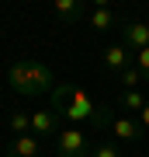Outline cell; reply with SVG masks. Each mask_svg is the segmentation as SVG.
I'll return each mask as SVG.
<instances>
[{"label": "cell", "instance_id": "cell-1", "mask_svg": "<svg viewBox=\"0 0 149 157\" xmlns=\"http://www.w3.org/2000/svg\"><path fill=\"white\" fill-rule=\"evenodd\" d=\"M7 80L17 94L24 98H35V94H52L55 91V77L52 70L38 59H14L11 70H7Z\"/></svg>", "mask_w": 149, "mask_h": 157}, {"label": "cell", "instance_id": "cell-10", "mask_svg": "<svg viewBox=\"0 0 149 157\" xmlns=\"http://www.w3.org/2000/svg\"><path fill=\"white\" fill-rule=\"evenodd\" d=\"M42 154V140L35 133H24V136H14L7 143V157H38Z\"/></svg>", "mask_w": 149, "mask_h": 157}, {"label": "cell", "instance_id": "cell-9", "mask_svg": "<svg viewBox=\"0 0 149 157\" xmlns=\"http://www.w3.org/2000/svg\"><path fill=\"white\" fill-rule=\"evenodd\" d=\"M31 133L38 136V140H49V136H59L62 126H59V112H35L31 115Z\"/></svg>", "mask_w": 149, "mask_h": 157}, {"label": "cell", "instance_id": "cell-8", "mask_svg": "<svg viewBox=\"0 0 149 157\" xmlns=\"http://www.w3.org/2000/svg\"><path fill=\"white\" fill-rule=\"evenodd\" d=\"M111 133H115L122 143H139V140L146 136V129L139 126V119H135V115H115V122H111Z\"/></svg>", "mask_w": 149, "mask_h": 157}, {"label": "cell", "instance_id": "cell-15", "mask_svg": "<svg viewBox=\"0 0 149 157\" xmlns=\"http://www.w3.org/2000/svg\"><path fill=\"white\" fill-rule=\"evenodd\" d=\"M135 67L142 70V77L149 80V45H146V49H139V52H135Z\"/></svg>", "mask_w": 149, "mask_h": 157}, {"label": "cell", "instance_id": "cell-16", "mask_svg": "<svg viewBox=\"0 0 149 157\" xmlns=\"http://www.w3.org/2000/svg\"><path fill=\"white\" fill-rule=\"evenodd\" d=\"M135 119H139V126H142V129H146V133H149V105H146V108H142V112H139Z\"/></svg>", "mask_w": 149, "mask_h": 157}, {"label": "cell", "instance_id": "cell-12", "mask_svg": "<svg viewBox=\"0 0 149 157\" xmlns=\"http://www.w3.org/2000/svg\"><path fill=\"white\" fill-rule=\"evenodd\" d=\"M118 84H122L125 91H139V87L146 84V77H142V70H139V67H128L122 77H118Z\"/></svg>", "mask_w": 149, "mask_h": 157}, {"label": "cell", "instance_id": "cell-11", "mask_svg": "<svg viewBox=\"0 0 149 157\" xmlns=\"http://www.w3.org/2000/svg\"><path fill=\"white\" fill-rule=\"evenodd\" d=\"M146 105H149V101H146L142 91H122V94H118V108H122V115H139Z\"/></svg>", "mask_w": 149, "mask_h": 157}, {"label": "cell", "instance_id": "cell-5", "mask_svg": "<svg viewBox=\"0 0 149 157\" xmlns=\"http://www.w3.org/2000/svg\"><path fill=\"white\" fill-rule=\"evenodd\" d=\"M87 25H90L94 35H104V32H111V28H118L122 17H118V11H111L108 4H94L90 14H87Z\"/></svg>", "mask_w": 149, "mask_h": 157}, {"label": "cell", "instance_id": "cell-2", "mask_svg": "<svg viewBox=\"0 0 149 157\" xmlns=\"http://www.w3.org/2000/svg\"><path fill=\"white\" fill-rule=\"evenodd\" d=\"M97 108H101V101H94L87 91H83V87H73V84H55V91H52V112L66 115L69 122H90V126H94Z\"/></svg>", "mask_w": 149, "mask_h": 157}, {"label": "cell", "instance_id": "cell-13", "mask_svg": "<svg viewBox=\"0 0 149 157\" xmlns=\"http://www.w3.org/2000/svg\"><path fill=\"white\" fill-rule=\"evenodd\" d=\"M11 133H14V136L31 133V115H24V112H11Z\"/></svg>", "mask_w": 149, "mask_h": 157}, {"label": "cell", "instance_id": "cell-3", "mask_svg": "<svg viewBox=\"0 0 149 157\" xmlns=\"http://www.w3.org/2000/svg\"><path fill=\"white\" fill-rule=\"evenodd\" d=\"M55 157H94L90 136L83 129H76V126H66L55 136Z\"/></svg>", "mask_w": 149, "mask_h": 157}, {"label": "cell", "instance_id": "cell-7", "mask_svg": "<svg viewBox=\"0 0 149 157\" xmlns=\"http://www.w3.org/2000/svg\"><path fill=\"white\" fill-rule=\"evenodd\" d=\"M118 28H122V45H125V49L139 52V49L149 45V25L146 21H122Z\"/></svg>", "mask_w": 149, "mask_h": 157}, {"label": "cell", "instance_id": "cell-6", "mask_svg": "<svg viewBox=\"0 0 149 157\" xmlns=\"http://www.w3.org/2000/svg\"><path fill=\"white\" fill-rule=\"evenodd\" d=\"M52 14H55V21L59 25H76V21H83V17L90 14V7L83 4V0H55L52 4Z\"/></svg>", "mask_w": 149, "mask_h": 157}, {"label": "cell", "instance_id": "cell-4", "mask_svg": "<svg viewBox=\"0 0 149 157\" xmlns=\"http://www.w3.org/2000/svg\"><path fill=\"white\" fill-rule=\"evenodd\" d=\"M101 59H104V70L111 73V77H122V73H125L128 67H135V52H132V49H125L122 42L108 45Z\"/></svg>", "mask_w": 149, "mask_h": 157}, {"label": "cell", "instance_id": "cell-14", "mask_svg": "<svg viewBox=\"0 0 149 157\" xmlns=\"http://www.w3.org/2000/svg\"><path fill=\"white\" fill-rule=\"evenodd\" d=\"M94 157H122V147L111 143V140H104V143H97V147H94Z\"/></svg>", "mask_w": 149, "mask_h": 157}]
</instances>
